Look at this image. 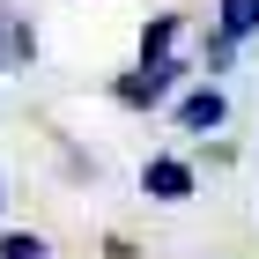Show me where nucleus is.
Returning a JSON list of instances; mask_svg holds the SVG:
<instances>
[{"instance_id":"7","label":"nucleus","mask_w":259,"mask_h":259,"mask_svg":"<svg viewBox=\"0 0 259 259\" xmlns=\"http://www.w3.org/2000/svg\"><path fill=\"white\" fill-rule=\"evenodd\" d=\"M0 200H8V193H0Z\"/></svg>"},{"instance_id":"1","label":"nucleus","mask_w":259,"mask_h":259,"mask_svg":"<svg viewBox=\"0 0 259 259\" xmlns=\"http://www.w3.org/2000/svg\"><path fill=\"white\" fill-rule=\"evenodd\" d=\"M185 74H193V67H185L178 52H163V60H141L134 74H119V81H111V97H119L126 111H156V104L170 97V89H178Z\"/></svg>"},{"instance_id":"2","label":"nucleus","mask_w":259,"mask_h":259,"mask_svg":"<svg viewBox=\"0 0 259 259\" xmlns=\"http://www.w3.org/2000/svg\"><path fill=\"white\" fill-rule=\"evenodd\" d=\"M141 185H148V200H163V207H185V200H193V163L185 156H156L141 170Z\"/></svg>"},{"instance_id":"5","label":"nucleus","mask_w":259,"mask_h":259,"mask_svg":"<svg viewBox=\"0 0 259 259\" xmlns=\"http://www.w3.org/2000/svg\"><path fill=\"white\" fill-rule=\"evenodd\" d=\"M215 22H222V37H230V45L259 37V0H222V8H215Z\"/></svg>"},{"instance_id":"3","label":"nucleus","mask_w":259,"mask_h":259,"mask_svg":"<svg viewBox=\"0 0 259 259\" xmlns=\"http://www.w3.org/2000/svg\"><path fill=\"white\" fill-rule=\"evenodd\" d=\"M222 119H230V104H222V89H215V81L178 97V126H185V134H215Z\"/></svg>"},{"instance_id":"4","label":"nucleus","mask_w":259,"mask_h":259,"mask_svg":"<svg viewBox=\"0 0 259 259\" xmlns=\"http://www.w3.org/2000/svg\"><path fill=\"white\" fill-rule=\"evenodd\" d=\"M178 30H185V15H148V22H141V60L178 52Z\"/></svg>"},{"instance_id":"6","label":"nucleus","mask_w":259,"mask_h":259,"mask_svg":"<svg viewBox=\"0 0 259 259\" xmlns=\"http://www.w3.org/2000/svg\"><path fill=\"white\" fill-rule=\"evenodd\" d=\"M0 259H52V244H45L37 230H8V237H0Z\"/></svg>"}]
</instances>
